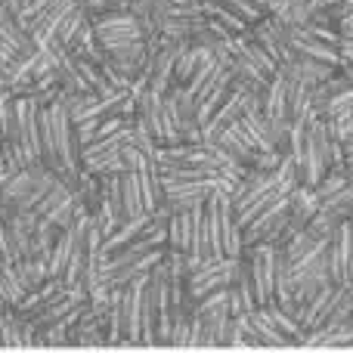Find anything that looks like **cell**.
<instances>
[{"label":"cell","instance_id":"6da1fadb","mask_svg":"<svg viewBox=\"0 0 353 353\" xmlns=\"http://www.w3.org/2000/svg\"><path fill=\"white\" fill-rule=\"evenodd\" d=\"M288 217H292V195H285V199H279L273 208H267V211L261 214V217H254L248 226H245V248H254V245H273L276 239H279V232L285 230Z\"/></svg>","mask_w":353,"mask_h":353},{"label":"cell","instance_id":"7a4b0ae2","mask_svg":"<svg viewBox=\"0 0 353 353\" xmlns=\"http://www.w3.org/2000/svg\"><path fill=\"white\" fill-rule=\"evenodd\" d=\"M245 251L251 254L257 304L273 307L276 304V245H254V248H245Z\"/></svg>","mask_w":353,"mask_h":353},{"label":"cell","instance_id":"3957f363","mask_svg":"<svg viewBox=\"0 0 353 353\" xmlns=\"http://www.w3.org/2000/svg\"><path fill=\"white\" fill-rule=\"evenodd\" d=\"M353 261V220H344L329 242V279L335 285H350Z\"/></svg>","mask_w":353,"mask_h":353},{"label":"cell","instance_id":"277c9868","mask_svg":"<svg viewBox=\"0 0 353 353\" xmlns=\"http://www.w3.org/2000/svg\"><path fill=\"white\" fill-rule=\"evenodd\" d=\"M183 43L186 41H168V37H161V47L155 50V56H152L146 87H152V90L161 93V97L174 87V65H176V56H180Z\"/></svg>","mask_w":353,"mask_h":353},{"label":"cell","instance_id":"5b68a950","mask_svg":"<svg viewBox=\"0 0 353 353\" xmlns=\"http://www.w3.org/2000/svg\"><path fill=\"white\" fill-rule=\"evenodd\" d=\"M0 294L6 298L10 310L28 298V288H25L22 276H19V270H16V263L12 261H0Z\"/></svg>","mask_w":353,"mask_h":353},{"label":"cell","instance_id":"8992f818","mask_svg":"<svg viewBox=\"0 0 353 353\" xmlns=\"http://www.w3.org/2000/svg\"><path fill=\"white\" fill-rule=\"evenodd\" d=\"M263 112L270 118H288V87H285V78L276 74L270 81L267 93H263Z\"/></svg>","mask_w":353,"mask_h":353},{"label":"cell","instance_id":"52a82bcc","mask_svg":"<svg viewBox=\"0 0 353 353\" xmlns=\"http://www.w3.org/2000/svg\"><path fill=\"white\" fill-rule=\"evenodd\" d=\"M338 50H341V56H344V65H353V37L350 34L341 37V47Z\"/></svg>","mask_w":353,"mask_h":353},{"label":"cell","instance_id":"ba28073f","mask_svg":"<svg viewBox=\"0 0 353 353\" xmlns=\"http://www.w3.org/2000/svg\"><path fill=\"white\" fill-rule=\"evenodd\" d=\"M341 31H344V34H350V37H353V10L341 19Z\"/></svg>","mask_w":353,"mask_h":353},{"label":"cell","instance_id":"9c48e42d","mask_svg":"<svg viewBox=\"0 0 353 353\" xmlns=\"http://www.w3.org/2000/svg\"><path fill=\"white\" fill-rule=\"evenodd\" d=\"M6 165V161H3V152H0V168H3Z\"/></svg>","mask_w":353,"mask_h":353},{"label":"cell","instance_id":"30bf717a","mask_svg":"<svg viewBox=\"0 0 353 353\" xmlns=\"http://www.w3.org/2000/svg\"><path fill=\"white\" fill-rule=\"evenodd\" d=\"M201 3H208V0H201Z\"/></svg>","mask_w":353,"mask_h":353}]
</instances>
